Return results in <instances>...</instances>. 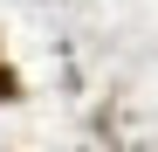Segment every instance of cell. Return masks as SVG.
I'll return each instance as SVG.
<instances>
[{"label": "cell", "instance_id": "obj_1", "mask_svg": "<svg viewBox=\"0 0 158 152\" xmlns=\"http://www.w3.org/2000/svg\"><path fill=\"white\" fill-rule=\"evenodd\" d=\"M14 97H21V76H14V62H7V56H0V104H14Z\"/></svg>", "mask_w": 158, "mask_h": 152}]
</instances>
